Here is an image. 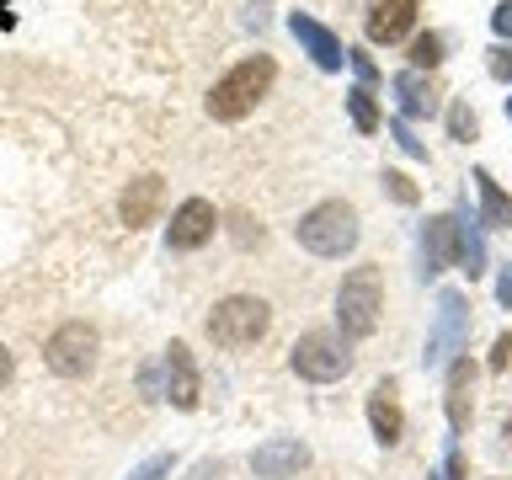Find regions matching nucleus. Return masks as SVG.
Segmentation results:
<instances>
[{
    "mask_svg": "<svg viewBox=\"0 0 512 480\" xmlns=\"http://www.w3.org/2000/svg\"><path fill=\"white\" fill-rule=\"evenodd\" d=\"M464 331H470V310H464V294L459 288H443L438 294V326L427 331V368H438V363H448L459 352V342H464Z\"/></svg>",
    "mask_w": 512,
    "mask_h": 480,
    "instance_id": "obj_7",
    "label": "nucleus"
},
{
    "mask_svg": "<svg viewBox=\"0 0 512 480\" xmlns=\"http://www.w3.org/2000/svg\"><path fill=\"white\" fill-rule=\"evenodd\" d=\"M470 411H475V363L454 358L448 363V427L464 432L470 427Z\"/></svg>",
    "mask_w": 512,
    "mask_h": 480,
    "instance_id": "obj_17",
    "label": "nucleus"
},
{
    "mask_svg": "<svg viewBox=\"0 0 512 480\" xmlns=\"http://www.w3.org/2000/svg\"><path fill=\"white\" fill-rule=\"evenodd\" d=\"M347 112H352V123H358L363 134H374V128H379V102H374V91H368V86L347 91Z\"/></svg>",
    "mask_w": 512,
    "mask_h": 480,
    "instance_id": "obj_20",
    "label": "nucleus"
},
{
    "mask_svg": "<svg viewBox=\"0 0 512 480\" xmlns=\"http://www.w3.org/2000/svg\"><path fill=\"white\" fill-rule=\"evenodd\" d=\"M160 395H166L176 411H198L203 379H198V363H192L187 342H171L166 347V390H160Z\"/></svg>",
    "mask_w": 512,
    "mask_h": 480,
    "instance_id": "obj_9",
    "label": "nucleus"
},
{
    "mask_svg": "<svg viewBox=\"0 0 512 480\" xmlns=\"http://www.w3.org/2000/svg\"><path fill=\"white\" fill-rule=\"evenodd\" d=\"M267 326H272V310H267V299H256V294L219 299L214 315L203 320V331H208L214 347H251V342L267 336Z\"/></svg>",
    "mask_w": 512,
    "mask_h": 480,
    "instance_id": "obj_4",
    "label": "nucleus"
},
{
    "mask_svg": "<svg viewBox=\"0 0 512 480\" xmlns=\"http://www.w3.org/2000/svg\"><path fill=\"white\" fill-rule=\"evenodd\" d=\"M443 64V38L438 32H416L411 38V70H438Z\"/></svg>",
    "mask_w": 512,
    "mask_h": 480,
    "instance_id": "obj_21",
    "label": "nucleus"
},
{
    "mask_svg": "<svg viewBox=\"0 0 512 480\" xmlns=\"http://www.w3.org/2000/svg\"><path fill=\"white\" fill-rule=\"evenodd\" d=\"M390 139H395V144H400V150H406L411 160H427V144H422V139H416L411 128H406V118H395V123H390Z\"/></svg>",
    "mask_w": 512,
    "mask_h": 480,
    "instance_id": "obj_24",
    "label": "nucleus"
},
{
    "mask_svg": "<svg viewBox=\"0 0 512 480\" xmlns=\"http://www.w3.org/2000/svg\"><path fill=\"white\" fill-rule=\"evenodd\" d=\"M507 363H512V331H502V336H496V347H491V368H496V374H502Z\"/></svg>",
    "mask_w": 512,
    "mask_h": 480,
    "instance_id": "obj_27",
    "label": "nucleus"
},
{
    "mask_svg": "<svg viewBox=\"0 0 512 480\" xmlns=\"http://www.w3.org/2000/svg\"><path fill=\"white\" fill-rule=\"evenodd\" d=\"M288 368H294L299 379H310V384H331L352 368V352L336 342L331 331H304L294 342V352H288Z\"/></svg>",
    "mask_w": 512,
    "mask_h": 480,
    "instance_id": "obj_5",
    "label": "nucleus"
},
{
    "mask_svg": "<svg viewBox=\"0 0 512 480\" xmlns=\"http://www.w3.org/2000/svg\"><path fill=\"white\" fill-rule=\"evenodd\" d=\"M475 187H480V224H486V230L512 224V198L502 192V182H496L491 171H475Z\"/></svg>",
    "mask_w": 512,
    "mask_h": 480,
    "instance_id": "obj_18",
    "label": "nucleus"
},
{
    "mask_svg": "<svg viewBox=\"0 0 512 480\" xmlns=\"http://www.w3.org/2000/svg\"><path fill=\"white\" fill-rule=\"evenodd\" d=\"M486 70L496 80H512V48H491V59H486Z\"/></svg>",
    "mask_w": 512,
    "mask_h": 480,
    "instance_id": "obj_26",
    "label": "nucleus"
},
{
    "mask_svg": "<svg viewBox=\"0 0 512 480\" xmlns=\"http://www.w3.org/2000/svg\"><path fill=\"white\" fill-rule=\"evenodd\" d=\"M11 22H16V16H11V0H0V32H6Z\"/></svg>",
    "mask_w": 512,
    "mask_h": 480,
    "instance_id": "obj_34",
    "label": "nucleus"
},
{
    "mask_svg": "<svg viewBox=\"0 0 512 480\" xmlns=\"http://www.w3.org/2000/svg\"><path fill=\"white\" fill-rule=\"evenodd\" d=\"M507 118H512V96H507Z\"/></svg>",
    "mask_w": 512,
    "mask_h": 480,
    "instance_id": "obj_36",
    "label": "nucleus"
},
{
    "mask_svg": "<svg viewBox=\"0 0 512 480\" xmlns=\"http://www.w3.org/2000/svg\"><path fill=\"white\" fill-rule=\"evenodd\" d=\"M379 310H384V278L379 267H352L342 288H336V320H342V336H374L379 331Z\"/></svg>",
    "mask_w": 512,
    "mask_h": 480,
    "instance_id": "obj_3",
    "label": "nucleus"
},
{
    "mask_svg": "<svg viewBox=\"0 0 512 480\" xmlns=\"http://www.w3.org/2000/svg\"><path fill=\"white\" fill-rule=\"evenodd\" d=\"M384 192H390L395 203H406V208L416 203V182H411L406 171H384Z\"/></svg>",
    "mask_w": 512,
    "mask_h": 480,
    "instance_id": "obj_23",
    "label": "nucleus"
},
{
    "mask_svg": "<svg viewBox=\"0 0 512 480\" xmlns=\"http://www.w3.org/2000/svg\"><path fill=\"white\" fill-rule=\"evenodd\" d=\"M288 32H294V38H299L304 48H310V59L320 64V70H342V64H347L342 38H336V32H331L326 22H315V16L294 11V16H288Z\"/></svg>",
    "mask_w": 512,
    "mask_h": 480,
    "instance_id": "obj_10",
    "label": "nucleus"
},
{
    "mask_svg": "<svg viewBox=\"0 0 512 480\" xmlns=\"http://www.w3.org/2000/svg\"><path fill=\"white\" fill-rule=\"evenodd\" d=\"M459 262V219H427V235H422V278H438L443 267Z\"/></svg>",
    "mask_w": 512,
    "mask_h": 480,
    "instance_id": "obj_11",
    "label": "nucleus"
},
{
    "mask_svg": "<svg viewBox=\"0 0 512 480\" xmlns=\"http://www.w3.org/2000/svg\"><path fill=\"white\" fill-rule=\"evenodd\" d=\"M448 134H454V139H464V144L475 139V112L464 107V102H454V107H448Z\"/></svg>",
    "mask_w": 512,
    "mask_h": 480,
    "instance_id": "obj_22",
    "label": "nucleus"
},
{
    "mask_svg": "<svg viewBox=\"0 0 512 480\" xmlns=\"http://www.w3.org/2000/svg\"><path fill=\"white\" fill-rule=\"evenodd\" d=\"M432 480H464V459H459V448H448V459H443V470L432 475Z\"/></svg>",
    "mask_w": 512,
    "mask_h": 480,
    "instance_id": "obj_28",
    "label": "nucleus"
},
{
    "mask_svg": "<svg viewBox=\"0 0 512 480\" xmlns=\"http://www.w3.org/2000/svg\"><path fill=\"white\" fill-rule=\"evenodd\" d=\"M160 198H166V182H160V176H139V182H128L123 203H118V214H123L128 230H144V224H155Z\"/></svg>",
    "mask_w": 512,
    "mask_h": 480,
    "instance_id": "obj_16",
    "label": "nucleus"
},
{
    "mask_svg": "<svg viewBox=\"0 0 512 480\" xmlns=\"http://www.w3.org/2000/svg\"><path fill=\"white\" fill-rule=\"evenodd\" d=\"M272 80H278V64H272V54H251L240 59L235 70H224L214 80V91H208V118L214 123H240L251 118L256 102L272 91Z\"/></svg>",
    "mask_w": 512,
    "mask_h": 480,
    "instance_id": "obj_1",
    "label": "nucleus"
},
{
    "mask_svg": "<svg viewBox=\"0 0 512 480\" xmlns=\"http://www.w3.org/2000/svg\"><path fill=\"white\" fill-rule=\"evenodd\" d=\"M347 59H352V70H358L363 80H379V70H374V59H368V54H358V48H347Z\"/></svg>",
    "mask_w": 512,
    "mask_h": 480,
    "instance_id": "obj_31",
    "label": "nucleus"
},
{
    "mask_svg": "<svg viewBox=\"0 0 512 480\" xmlns=\"http://www.w3.org/2000/svg\"><path fill=\"white\" fill-rule=\"evenodd\" d=\"M96 331L86 326V320H64V326L48 336V347H43V358L48 368H54L59 379H86L91 368H96Z\"/></svg>",
    "mask_w": 512,
    "mask_h": 480,
    "instance_id": "obj_6",
    "label": "nucleus"
},
{
    "mask_svg": "<svg viewBox=\"0 0 512 480\" xmlns=\"http://www.w3.org/2000/svg\"><path fill=\"white\" fill-rule=\"evenodd\" d=\"M171 464H176L171 454H155V459H144L139 470H128V480H166V475H171Z\"/></svg>",
    "mask_w": 512,
    "mask_h": 480,
    "instance_id": "obj_25",
    "label": "nucleus"
},
{
    "mask_svg": "<svg viewBox=\"0 0 512 480\" xmlns=\"http://www.w3.org/2000/svg\"><path fill=\"white\" fill-rule=\"evenodd\" d=\"M11 368H16V363H11V352H6V342H0V384L11 379Z\"/></svg>",
    "mask_w": 512,
    "mask_h": 480,
    "instance_id": "obj_33",
    "label": "nucleus"
},
{
    "mask_svg": "<svg viewBox=\"0 0 512 480\" xmlns=\"http://www.w3.org/2000/svg\"><path fill=\"white\" fill-rule=\"evenodd\" d=\"M496 299H502V304H507V310H512V267L502 272V278H496Z\"/></svg>",
    "mask_w": 512,
    "mask_h": 480,
    "instance_id": "obj_32",
    "label": "nucleus"
},
{
    "mask_svg": "<svg viewBox=\"0 0 512 480\" xmlns=\"http://www.w3.org/2000/svg\"><path fill=\"white\" fill-rule=\"evenodd\" d=\"M502 438H507V443H512V416H507V422H502Z\"/></svg>",
    "mask_w": 512,
    "mask_h": 480,
    "instance_id": "obj_35",
    "label": "nucleus"
},
{
    "mask_svg": "<svg viewBox=\"0 0 512 480\" xmlns=\"http://www.w3.org/2000/svg\"><path fill=\"white\" fill-rule=\"evenodd\" d=\"M411 27H416V0H374L363 22L368 43H400Z\"/></svg>",
    "mask_w": 512,
    "mask_h": 480,
    "instance_id": "obj_13",
    "label": "nucleus"
},
{
    "mask_svg": "<svg viewBox=\"0 0 512 480\" xmlns=\"http://www.w3.org/2000/svg\"><path fill=\"white\" fill-rule=\"evenodd\" d=\"M304 464H310V448H304L299 438H272L251 454V470L262 480H288V475H299Z\"/></svg>",
    "mask_w": 512,
    "mask_h": 480,
    "instance_id": "obj_12",
    "label": "nucleus"
},
{
    "mask_svg": "<svg viewBox=\"0 0 512 480\" xmlns=\"http://www.w3.org/2000/svg\"><path fill=\"white\" fill-rule=\"evenodd\" d=\"M390 91H395L400 118H432V112H438V86H432L427 70H400L390 80Z\"/></svg>",
    "mask_w": 512,
    "mask_h": 480,
    "instance_id": "obj_14",
    "label": "nucleus"
},
{
    "mask_svg": "<svg viewBox=\"0 0 512 480\" xmlns=\"http://www.w3.org/2000/svg\"><path fill=\"white\" fill-rule=\"evenodd\" d=\"M368 427H374V438L384 448H395L406 438V411L395 400V384H374V395H368Z\"/></svg>",
    "mask_w": 512,
    "mask_h": 480,
    "instance_id": "obj_15",
    "label": "nucleus"
},
{
    "mask_svg": "<svg viewBox=\"0 0 512 480\" xmlns=\"http://www.w3.org/2000/svg\"><path fill=\"white\" fill-rule=\"evenodd\" d=\"M235 240H240V246H251V240H262V224L251 230V219H246V214H235Z\"/></svg>",
    "mask_w": 512,
    "mask_h": 480,
    "instance_id": "obj_30",
    "label": "nucleus"
},
{
    "mask_svg": "<svg viewBox=\"0 0 512 480\" xmlns=\"http://www.w3.org/2000/svg\"><path fill=\"white\" fill-rule=\"evenodd\" d=\"M214 230H219L214 203H208V198H187V203L171 214V224H166V246H171V251H198V246H208V240H214Z\"/></svg>",
    "mask_w": 512,
    "mask_h": 480,
    "instance_id": "obj_8",
    "label": "nucleus"
},
{
    "mask_svg": "<svg viewBox=\"0 0 512 480\" xmlns=\"http://www.w3.org/2000/svg\"><path fill=\"white\" fill-rule=\"evenodd\" d=\"M491 27L502 32V38H512V0H502V6L491 11Z\"/></svg>",
    "mask_w": 512,
    "mask_h": 480,
    "instance_id": "obj_29",
    "label": "nucleus"
},
{
    "mask_svg": "<svg viewBox=\"0 0 512 480\" xmlns=\"http://www.w3.org/2000/svg\"><path fill=\"white\" fill-rule=\"evenodd\" d=\"M459 267L470 272V278L486 272V240H480V230H464V224H459Z\"/></svg>",
    "mask_w": 512,
    "mask_h": 480,
    "instance_id": "obj_19",
    "label": "nucleus"
},
{
    "mask_svg": "<svg viewBox=\"0 0 512 480\" xmlns=\"http://www.w3.org/2000/svg\"><path fill=\"white\" fill-rule=\"evenodd\" d=\"M294 240H299L310 256H326V262H336V256H347L352 246H358V214H352V203L326 198V203H315L310 214L294 224Z\"/></svg>",
    "mask_w": 512,
    "mask_h": 480,
    "instance_id": "obj_2",
    "label": "nucleus"
}]
</instances>
